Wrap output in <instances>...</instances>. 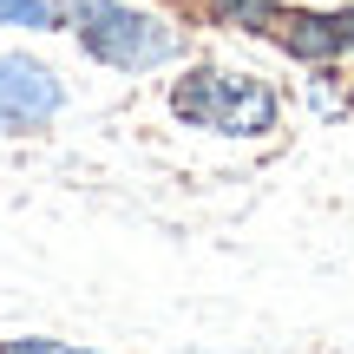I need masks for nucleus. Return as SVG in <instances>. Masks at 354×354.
Wrapping results in <instances>:
<instances>
[{"mask_svg":"<svg viewBox=\"0 0 354 354\" xmlns=\"http://www.w3.org/2000/svg\"><path fill=\"white\" fill-rule=\"evenodd\" d=\"M289 7V0H190V13H197L203 26H223V33H250L263 39L269 20Z\"/></svg>","mask_w":354,"mask_h":354,"instance_id":"obj_4","label":"nucleus"},{"mask_svg":"<svg viewBox=\"0 0 354 354\" xmlns=\"http://www.w3.org/2000/svg\"><path fill=\"white\" fill-rule=\"evenodd\" d=\"M165 112L171 125L197 131V138H223V145H263L282 131L289 99L276 79L250 73V66H223V59H184L165 79Z\"/></svg>","mask_w":354,"mask_h":354,"instance_id":"obj_2","label":"nucleus"},{"mask_svg":"<svg viewBox=\"0 0 354 354\" xmlns=\"http://www.w3.org/2000/svg\"><path fill=\"white\" fill-rule=\"evenodd\" d=\"M0 354H112V348H92V342H66V335H7Z\"/></svg>","mask_w":354,"mask_h":354,"instance_id":"obj_6","label":"nucleus"},{"mask_svg":"<svg viewBox=\"0 0 354 354\" xmlns=\"http://www.w3.org/2000/svg\"><path fill=\"white\" fill-rule=\"evenodd\" d=\"M59 33L118 79H158L190 59L184 13L158 0H59Z\"/></svg>","mask_w":354,"mask_h":354,"instance_id":"obj_1","label":"nucleus"},{"mask_svg":"<svg viewBox=\"0 0 354 354\" xmlns=\"http://www.w3.org/2000/svg\"><path fill=\"white\" fill-rule=\"evenodd\" d=\"M342 112L354 118V66H348V79H342Z\"/></svg>","mask_w":354,"mask_h":354,"instance_id":"obj_7","label":"nucleus"},{"mask_svg":"<svg viewBox=\"0 0 354 354\" xmlns=\"http://www.w3.org/2000/svg\"><path fill=\"white\" fill-rule=\"evenodd\" d=\"M66 79L33 53H0V138H39L66 112Z\"/></svg>","mask_w":354,"mask_h":354,"instance_id":"obj_3","label":"nucleus"},{"mask_svg":"<svg viewBox=\"0 0 354 354\" xmlns=\"http://www.w3.org/2000/svg\"><path fill=\"white\" fill-rule=\"evenodd\" d=\"M7 33H59V0H0Z\"/></svg>","mask_w":354,"mask_h":354,"instance_id":"obj_5","label":"nucleus"}]
</instances>
